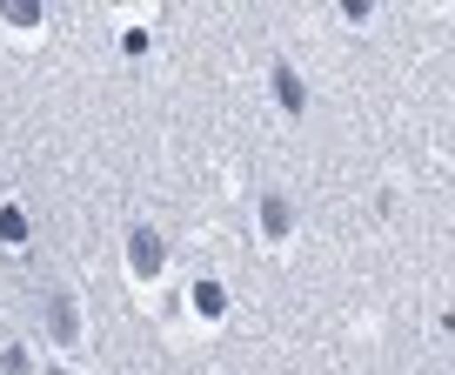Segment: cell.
<instances>
[{"label": "cell", "mask_w": 455, "mask_h": 375, "mask_svg": "<svg viewBox=\"0 0 455 375\" xmlns=\"http://www.w3.org/2000/svg\"><path fill=\"white\" fill-rule=\"evenodd\" d=\"M7 20H28V28H34V20H41V7H34V0H7Z\"/></svg>", "instance_id": "obj_6"}, {"label": "cell", "mask_w": 455, "mask_h": 375, "mask_svg": "<svg viewBox=\"0 0 455 375\" xmlns=\"http://www.w3.org/2000/svg\"><path fill=\"white\" fill-rule=\"evenodd\" d=\"M54 335H60V342H74V308H68V295H54Z\"/></svg>", "instance_id": "obj_5"}, {"label": "cell", "mask_w": 455, "mask_h": 375, "mask_svg": "<svg viewBox=\"0 0 455 375\" xmlns=\"http://www.w3.org/2000/svg\"><path fill=\"white\" fill-rule=\"evenodd\" d=\"M261 221H268V235H288V202H282V195H268V208H261Z\"/></svg>", "instance_id": "obj_4"}, {"label": "cell", "mask_w": 455, "mask_h": 375, "mask_svg": "<svg viewBox=\"0 0 455 375\" xmlns=\"http://www.w3.org/2000/svg\"><path fill=\"white\" fill-rule=\"evenodd\" d=\"M275 94H282V108H288V115H301V81H295L288 68H275Z\"/></svg>", "instance_id": "obj_2"}, {"label": "cell", "mask_w": 455, "mask_h": 375, "mask_svg": "<svg viewBox=\"0 0 455 375\" xmlns=\"http://www.w3.org/2000/svg\"><path fill=\"white\" fill-rule=\"evenodd\" d=\"M195 308H201V315H221V308H228L221 282H201V289H195Z\"/></svg>", "instance_id": "obj_3"}, {"label": "cell", "mask_w": 455, "mask_h": 375, "mask_svg": "<svg viewBox=\"0 0 455 375\" xmlns=\"http://www.w3.org/2000/svg\"><path fill=\"white\" fill-rule=\"evenodd\" d=\"M128 261H134L141 275H155V268H161V235H155V228H134V235H128Z\"/></svg>", "instance_id": "obj_1"}]
</instances>
